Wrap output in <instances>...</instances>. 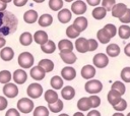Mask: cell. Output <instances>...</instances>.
<instances>
[{"mask_svg": "<svg viewBox=\"0 0 130 116\" xmlns=\"http://www.w3.org/2000/svg\"><path fill=\"white\" fill-rule=\"evenodd\" d=\"M17 18L9 11L0 12V37L12 34L16 31Z\"/></svg>", "mask_w": 130, "mask_h": 116, "instance_id": "1", "label": "cell"}, {"mask_svg": "<svg viewBox=\"0 0 130 116\" xmlns=\"http://www.w3.org/2000/svg\"><path fill=\"white\" fill-rule=\"evenodd\" d=\"M17 61L21 68H30L34 64V56L29 52H22L19 54Z\"/></svg>", "mask_w": 130, "mask_h": 116, "instance_id": "2", "label": "cell"}, {"mask_svg": "<svg viewBox=\"0 0 130 116\" xmlns=\"http://www.w3.org/2000/svg\"><path fill=\"white\" fill-rule=\"evenodd\" d=\"M84 89L88 94H98L103 90V83L99 79H89L84 84Z\"/></svg>", "mask_w": 130, "mask_h": 116, "instance_id": "3", "label": "cell"}, {"mask_svg": "<svg viewBox=\"0 0 130 116\" xmlns=\"http://www.w3.org/2000/svg\"><path fill=\"white\" fill-rule=\"evenodd\" d=\"M17 110L21 113H29L34 110V102L28 98H21L17 102Z\"/></svg>", "mask_w": 130, "mask_h": 116, "instance_id": "4", "label": "cell"}, {"mask_svg": "<svg viewBox=\"0 0 130 116\" xmlns=\"http://www.w3.org/2000/svg\"><path fill=\"white\" fill-rule=\"evenodd\" d=\"M26 94L31 99H38L43 95V88L40 83L32 82L28 85V88L26 90Z\"/></svg>", "mask_w": 130, "mask_h": 116, "instance_id": "5", "label": "cell"}, {"mask_svg": "<svg viewBox=\"0 0 130 116\" xmlns=\"http://www.w3.org/2000/svg\"><path fill=\"white\" fill-rule=\"evenodd\" d=\"M92 63L96 68H105L109 64V57L104 53H98L93 56Z\"/></svg>", "mask_w": 130, "mask_h": 116, "instance_id": "6", "label": "cell"}, {"mask_svg": "<svg viewBox=\"0 0 130 116\" xmlns=\"http://www.w3.org/2000/svg\"><path fill=\"white\" fill-rule=\"evenodd\" d=\"M86 11V4L84 1L77 0L71 4V13H75L76 15H81Z\"/></svg>", "mask_w": 130, "mask_h": 116, "instance_id": "7", "label": "cell"}, {"mask_svg": "<svg viewBox=\"0 0 130 116\" xmlns=\"http://www.w3.org/2000/svg\"><path fill=\"white\" fill-rule=\"evenodd\" d=\"M3 93L7 98H15L18 95V88L15 83H6L3 88Z\"/></svg>", "mask_w": 130, "mask_h": 116, "instance_id": "8", "label": "cell"}, {"mask_svg": "<svg viewBox=\"0 0 130 116\" xmlns=\"http://www.w3.org/2000/svg\"><path fill=\"white\" fill-rule=\"evenodd\" d=\"M12 78L15 83L23 84L27 79V74L23 69H16L12 74Z\"/></svg>", "mask_w": 130, "mask_h": 116, "instance_id": "9", "label": "cell"}, {"mask_svg": "<svg viewBox=\"0 0 130 116\" xmlns=\"http://www.w3.org/2000/svg\"><path fill=\"white\" fill-rule=\"evenodd\" d=\"M60 57L61 59L66 63V64H73L76 61V55L72 52V51H68V50H63L60 51Z\"/></svg>", "mask_w": 130, "mask_h": 116, "instance_id": "10", "label": "cell"}, {"mask_svg": "<svg viewBox=\"0 0 130 116\" xmlns=\"http://www.w3.org/2000/svg\"><path fill=\"white\" fill-rule=\"evenodd\" d=\"M75 49L79 53H86L88 52V42L85 38H77L75 41Z\"/></svg>", "mask_w": 130, "mask_h": 116, "instance_id": "11", "label": "cell"}, {"mask_svg": "<svg viewBox=\"0 0 130 116\" xmlns=\"http://www.w3.org/2000/svg\"><path fill=\"white\" fill-rule=\"evenodd\" d=\"M127 8H128V7H127L126 4H124V3H116L115 6H114L113 9H112V15H113L114 17L121 18V17L124 15V13L126 12Z\"/></svg>", "mask_w": 130, "mask_h": 116, "instance_id": "12", "label": "cell"}, {"mask_svg": "<svg viewBox=\"0 0 130 116\" xmlns=\"http://www.w3.org/2000/svg\"><path fill=\"white\" fill-rule=\"evenodd\" d=\"M80 73H81V76L84 79H91L95 75V68H94V66H92L90 64H87V65H84L81 68Z\"/></svg>", "mask_w": 130, "mask_h": 116, "instance_id": "13", "label": "cell"}, {"mask_svg": "<svg viewBox=\"0 0 130 116\" xmlns=\"http://www.w3.org/2000/svg\"><path fill=\"white\" fill-rule=\"evenodd\" d=\"M87 24H88V22H87V19L85 18V17H83V16H79V17H77L75 20H74V22H73V26H74V28L78 32V33H81V32H83L86 27H87Z\"/></svg>", "mask_w": 130, "mask_h": 116, "instance_id": "14", "label": "cell"}, {"mask_svg": "<svg viewBox=\"0 0 130 116\" xmlns=\"http://www.w3.org/2000/svg\"><path fill=\"white\" fill-rule=\"evenodd\" d=\"M107 99H108V102L112 105V106H115L117 105L121 99H122V95L119 94L117 91L115 90H110L109 93H108V96H107Z\"/></svg>", "mask_w": 130, "mask_h": 116, "instance_id": "15", "label": "cell"}, {"mask_svg": "<svg viewBox=\"0 0 130 116\" xmlns=\"http://www.w3.org/2000/svg\"><path fill=\"white\" fill-rule=\"evenodd\" d=\"M61 76L66 80H72L76 76V71L71 66H65L61 70Z\"/></svg>", "mask_w": 130, "mask_h": 116, "instance_id": "16", "label": "cell"}, {"mask_svg": "<svg viewBox=\"0 0 130 116\" xmlns=\"http://www.w3.org/2000/svg\"><path fill=\"white\" fill-rule=\"evenodd\" d=\"M32 38H34L35 42H36L37 44H39V45H43V44H45V43L49 40L48 34H47L45 31H42V30L37 31V32L35 33V35L32 36Z\"/></svg>", "mask_w": 130, "mask_h": 116, "instance_id": "17", "label": "cell"}, {"mask_svg": "<svg viewBox=\"0 0 130 116\" xmlns=\"http://www.w3.org/2000/svg\"><path fill=\"white\" fill-rule=\"evenodd\" d=\"M29 74H30V76H31L34 79H36V80H42V79L45 77L46 72H45L44 69L41 68L40 66H34V67H31Z\"/></svg>", "mask_w": 130, "mask_h": 116, "instance_id": "18", "label": "cell"}, {"mask_svg": "<svg viewBox=\"0 0 130 116\" xmlns=\"http://www.w3.org/2000/svg\"><path fill=\"white\" fill-rule=\"evenodd\" d=\"M71 16H72V13L69 9H61L59 12H58V20L61 22V23H67L69 22V20L71 19Z\"/></svg>", "mask_w": 130, "mask_h": 116, "instance_id": "19", "label": "cell"}, {"mask_svg": "<svg viewBox=\"0 0 130 116\" xmlns=\"http://www.w3.org/2000/svg\"><path fill=\"white\" fill-rule=\"evenodd\" d=\"M38 12L34 9H29L24 12L23 14V19L26 23H34L38 20Z\"/></svg>", "mask_w": 130, "mask_h": 116, "instance_id": "20", "label": "cell"}, {"mask_svg": "<svg viewBox=\"0 0 130 116\" xmlns=\"http://www.w3.org/2000/svg\"><path fill=\"white\" fill-rule=\"evenodd\" d=\"M14 56V51L10 47H4L0 51V58L3 61H10Z\"/></svg>", "mask_w": 130, "mask_h": 116, "instance_id": "21", "label": "cell"}, {"mask_svg": "<svg viewBox=\"0 0 130 116\" xmlns=\"http://www.w3.org/2000/svg\"><path fill=\"white\" fill-rule=\"evenodd\" d=\"M77 108H78V110H80V112L87 111V110L91 109V104H90V101H89L88 97L80 98L77 102Z\"/></svg>", "mask_w": 130, "mask_h": 116, "instance_id": "22", "label": "cell"}, {"mask_svg": "<svg viewBox=\"0 0 130 116\" xmlns=\"http://www.w3.org/2000/svg\"><path fill=\"white\" fill-rule=\"evenodd\" d=\"M52 22H53V16L49 13H45L38 18V23L43 27H47L51 25Z\"/></svg>", "mask_w": 130, "mask_h": 116, "instance_id": "23", "label": "cell"}, {"mask_svg": "<svg viewBox=\"0 0 130 116\" xmlns=\"http://www.w3.org/2000/svg\"><path fill=\"white\" fill-rule=\"evenodd\" d=\"M61 96L64 100H72L75 96V90L70 85L64 86L61 91Z\"/></svg>", "mask_w": 130, "mask_h": 116, "instance_id": "24", "label": "cell"}, {"mask_svg": "<svg viewBox=\"0 0 130 116\" xmlns=\"http://www.w3.org/2000/svg\"><path fill=\"white\" fill-rule=\"evenodd\" d=\"M44 95H45V100L48 104H53V103L57 102L58 99H59L58 94L53 90H47Z\"/></svg>", "mask_w": 130, "mask_h": 116, "instance_id": "25", "label": "cell"}, {"mask_svg": "<svg viewBox=\"0 0 130 116\" xmlns=\"http://www.w3.org/2000/svg\"><path fill=\"white\" fill-rule=\"evenodd\" d=\"M41 50L46 54H51L56 50V45L52 40H48L45 44L41 45Z\"/></svg>", "mask_w": 130, "mask_h": 116, "instance_id": "26", "label": "cell"}, {"mask_svg": "<svg viewBox=\"0 0 130 116\" xmlns=\"http://www.w3.org/2000/svg\"><path fill=\"white\" fill-rule=\"evenodd\" d=\"M106 52H107V56L117 57L120 54V47L117 44H110L107 46Z\"/></svg>", "mask_w": 130, "mask_h": 116, "instance_id": "27", "label": "cell"}, {"mask_svg": "<svg viewBox=\"0 0 130 116\" xmlns=\"http://www.w3.org/2000/svg\"><path fill=\"white\" fill-rule=\"evenodd\" d=\"M41 68L44 69V71L47 73V72H50L54 69V63L52 60L50 59H42L40 62H39V65Z\"/></svg>", "mask_w": 130, "mask_h": 116, "instance_id": "28", "label": "cell"}, {"mask_svg": "<svg viewBox=\"0 0 130 116\" xmlns=\"http://www.w3.org/2000/svg\"><path fill=\"white\" fill-rule=\"evenodd\" d=\"M32 40H34L32 35L29 32H24L19 37V42L23 46H29L32 43Z\"/></svg>", "mask_w": 130, "mask_h": 116, "instance_id": "29", "label": "cell"}, {"mask_svg": "<svg viewBox=\"0 0 130 116\" xmlns=\"http://www.w3.org/2000/svg\"><path fill=\"white\" fill-rule=\"evenodd\" d=\"M118 35L121 39H128L130 38V26L127 24H122L118 28Z\"/></svg>", "mask_w": 130, "mask_h": 116, "instance_id": "30", "label": "cell"}, {"mask_svg": "<svg viewBox=\"0 0 130 116\" xmlns=\"http://www.w3.org/2000/svg\"><path fill=\"white\" fill-rule=\"evenodd\" d=\"M91 14H92V17L94 18V19H103L105 16H106V14H107V11L105 10V8H103L102 6H98V7H95L93 10H92V12H91Z\"/></svg>", "mask_w": 130, "mask_h": 116, "instance_id": "31", "label": "cell"}, {"mask_svg": "<svg viewBox=\"0 0 130 116\" xmlns=\"http://www.w3.org/2000/svg\"><path fill=\"white\" fill-rule=\"evenodd\" d=\"M73 44L67 40V39H63V40H60L59 43H58V48L60 51H63V50H68V51H72L73 50Z\"/></svg>", "mask_w": 130, "mask_h": 116, "instance_id": "32", "label": "cell"}, {"mask_svg": "<svg viewBox=\"0 0 130 116\" xmlns=\"http://www.w3.org/2000/svg\"><path fill=\"white\" fill-rule=\"evenodd\" d=\"M50 84H51V86H52L53 89H55V90H61V88L63 86V79H62L61 76L55 75V76H53V77L51 78Z\"/></svg>", "mask_w": 130, "mask_h": 116, "instance_id": "33", "label": "cell"}, {"mask_svg": "<svg viewBox=\"0 0 130 116\" xmlns=\"http://www.w3.org/2000/svg\"><path fill=\"white\" fill-rule=\"evenodd\" d=\"M103 30L105 31V33L108 35V37H109L110 39H112L113 37H115L116 34H117V27H116L113 23H108V24H106V25L103 27Z\"/></svg>", "mask_w": 130, "mask_h": 116, "instance_id": "34", "label": "cell"}, {"mask_svg": "<svg viewBox=\"0 0 130 116\" xmlns=\"http://www.w3.org/2000/svg\"><path fill=\"white\" fill-rule=\"evenodd\" d=\"M12 78V74L9 70H2L0 71V83L6 84L9 83Z\"/></svg>", "mask_w": 130, "mask_h": 116, "instance_id": "35", "label": "cell"}, {"mask_svg": "<svg viewBox=\"0 0 130 116\" xmlns=\"http://www.w3.org/2000/svg\"><path fill=\"white\" fill-rule=\"evenodd\" d=\"M48 109L50 111H52L53 113H58L63 109V102L60 99H58L57 102H55L53 104H48Z\"/></svg>", "mask_w": 130, "mask_h": 116, "instance_id": "36", "label": "cell"}, {"mask_svg": "<svg viewBox=\"0 0 130 116\" xmlns=\"http://www.w3.org/2000/svg\"><path fill=\"white\" fill-rule=\"evenodd\" d=\"M63 0H50L49 1V7L53 11H60L63 6Z\"/></svg>", "mask_w": 130, "mask_h": 116, "instance_id": "37", "label": "cell"}, {"mask_svg": "<svg viewBox=\"0 0 130 116\" xmlns=\"http://www.w3.org/2000/svg\"><path fill=\"white\" fill-rule=\"evenodd\" d=\"M111 90H115V91H117L119 94H121L122 96L125 94V92H126V88H125V84L122 82V81H114L113 82V84H112V86H111Z\"/></svg>", "mask_w": 130, "mask_h": 116, "instance_id": "38", "label": "cell"}, {"mask_svg": "<svg viewBox=\"0 0 130 116\" xmlns=\"http://www.w3.org/2000/svg\"><path fill=\"white\" fill-rule=\"evenodd\" d=\"M34 116H49V109L45 106H38L34 110Z\"/></svg>", "mask_w": 130, "mask_h": 116, "instance_id": "39", "label": "cell"}, {"mask_svg": "<svg viewBox=\"0 0 130 116\" xmlns=\"http://www.w3.org/2000/svg\"><path fill=\"white\" fill-rule=\"evenodd\" d=\"M96 37H98V40L102 43V44H108L110 42V38L108 37V35L105 33V31L103 28H101L100 31H98L96 33Z\"/></svg>", "mask_w": 130, "mask_h": 116, "instance_id": "40", "label": "cell"}, {"mask_svg": "<svg viewBox=\"0 0 130 116\" xmlns=\"http://www.w3.org/2000/svg\"><path fill=\"white\" fill-rule=\"evenodd\" d=\"M79 34H80V33H78V32L74 28V26H73L72 24L69 25V26L66 28V36H67L68 38H70V39H75V38L79 37Z\"/></svg>", "mask_w": 130, "mask_h": 116, "instance_id": "41", "label": "cell"}, {"mask_svg": "<svg viewBox=\"0 0 130 116\" xmlns=\"http://www.w3.org/2000/svg\"><path fill=\"white\" fill-rule=\"evenodd\" d=\"M115 4H116L115 0H103L102 1V7L105 8L106 11H112Z\"/></svg>", "mask_w": 130, "mask_h": 116, "instance_id": "42", "label": "cell"}, {"mask_svg": "<svg viewBox=\"0 0 130 116\" xmlns=\"http://www.w3.org/2000/svg\"><path fill=\"white\" fill-rule=\"evenodd\" d=\"M121 78L125 82H130V67H124L121 71Z\"/></svg>", "mask_w": 130, "mask_h": 116, "instance_id": "43", "label": "cell"}, {"mask_svg": "<svg viewBox=\"0 0 130 116\" xmlns=\"http://www.w3.org/2000/svg\"><path fill=\"white\" fill-rule=\"evenodd\" d=\"M113 108H114L117 112H122V111L126 110V108H127V102H126V100H124V99L122 98L121 101H120L117 105L113 106Z\"/></svg>", "mask_w": 130, "mask_h": 116, "instance_id": "44", "label": "cell"}, {"mask_svg": "<svg viewBox=\"0 0 130 116\" xmlns=\"http://www.w3.org/2000/svg\"><path fill=\"white\" fill-rule=\"evenodd\" d=\"M89 101H90V104H91V108H96L100 106L101 104V98L96 95H91L88 97Z\"/></svg>", "mask_w": 130, "mask_h": 116, "instance_id": "45", "label": "cell"}, {"mask_svg": "<svg viewBox=\"0 0 130 116\" xmlns=\"http://www.w3.org/2000/svg\"><path fill=\"white\" fill-rule=\"evenodd\" d=\"M119 19H120V21L123 22L124 24L129 23V22H130V8H127V10H126V12L124 13V15H123L121 18H119Z\"/></svg>", "mask_w": 130, "mask_h": 116, "instance_id": "46", "label": "cell"}, {"mask_svg": "<svg viewBox=\"0 0 130 116\" xmlns=\"http://www.w3.org/2000/svg\"><path fill=\"white\" fill-rule=\"evenodd\" d=\"M87 42H88V51H94V50H96V48H98V42H96V40H94V39H88L87 40Z\"/></svg>", "mask_w": 130, "mask_h": 116, "instance_id": "47", "label": "cell"}, {"mask_svg": "<svg viewBox=\"0 0 130 116\" xmlns=\"http://www.w3.org/2000/svg\"><path fill=\"white\" fill-rule=\"evenodd\" d=\"M5 116H20V113H19L18 110L14 109V108H11V109L7 110Z\"/></svg>", "mask_w": 130, "mask_h": 116, "instance_id": "48", "label": "cell"}, {"mask_svg": "<svg viewBox=\"0 0 130 116\" xmlns=\"http://www.w3.org/2000/svg\"><path fill=\"white\" fill-rule=\"evenodd\" d=\"M7 105H8V102H7L6 98H4V97L0 96V111H2V110H4V109H6Z\"/></svg>", "mask_w": 130, "mask_h": 116, "instance_id": "49", "label": "cell"}, {"mask_svg": "<svg viewBox=\"0 0 130 116\" xmlns=\"http://www.w3.org/2000/svg\"><path fill=\"white\" fill-rule=\"evenodd\" d=\"M13 3L15 6L20 7V6H24L27 3V0H13Z\"/></svg>", "mask_w": 130, "mask_h": 116, "instance_id": "50", "label": "cell"}, {"mask_svg": "<svg viewBox=\"0 0 130 116\" xmlns=\"http://www.w3.org/2000/svg\"><path fill=\"white\" fill-rule=\"evenodd\" d=\"M86 3L89 4L90 6H98L101 3V1L100 0H86Z\"/></svg>", "mask_w": 130, "mask_h": 116, "instance_id": "51", "label": "cell"}, {"mask_svg": "<svg viewBox=\"0 0 130 116\" xmlns=\"http://www.w3.org/2000/svg\"><path fill=\"white\" fill-rule=\"evenodd\" d=\"M6 7H7V2H6V1H2V0H0V12L5 11Z\"/></svg>", "mask_w": 130, "mask_h": 116, "instance_id": "52", "label": "cell"}, {"mask_svg": "<svg viewBox=\"0 0 130 116\" xmlns=\"http://www.w3.org/2000/svg\"><path fill=\"white\" fill-rule=\"evenodd\" d=\"M86 116H101V113L98 111V110H91L87 113Z\"/></svg>", "mask_w": 130, "mask_h": 116, "instance_id": "53", "label": "cell"}, {"mask_svg": "<svg viewBox=\"0 0 130 116\" xmlns=\"http://www.w3.org/2000/svg\"><path fill=\"white\" fill-rule=\"evenodd\" d=\"M124 53H125L126 56L130 57V43H128V44L125 46V48H124Z\"/></svg>", "mask_w": 130, "mask_h": 116, "instance_id": "54", "label": "cell"}, {"mask_svg": "<svg viewBox=\"0 0 130 116\" xmlns=\"http://www.w3.org/2000/svg\"><path fill=\"white\" fill-rule=\"evenodd\" d=\"M6 44V40L3 37H0V48H4V45Z\"/></svg>", "mask_w": 130, "mask_h": 116, "instance_id": "55", "label": "cell"}, {"mask_svg": "<svg viewBox=\"0 0 130 116\" xmlns=\"http://www.w3.org/2000/svg\"><path fill=\"white\" fill-rule=\"evenodd\" d=\"M73 116H84V114L79 111V112H75V113L73 114Z\"/></svg>", "mask_w": 130, "mask_h": 116, "instance_id": "56", "label": "cell"}, {"mask_svg": "<svg viewBox=\"0 0 130 116\" xmlns=\"http://www.w3.org/2000/svg\"><path fill=\"white\" fill-rule=\"evenodd\" d=\"M112 116H124V114L121 113V112H116V113H114Z\"/></svg>", "mask_w": 130, "mask_h": 116, "instance_id": "57", "label": "cell"}, {"mask_svg": "<svg viewBox=\"0 0 130 116\" xmlns=\"http://www.w3.org/2000/svg\"><path fill=\"white\" fill-rule=\"evenodd\" d=\"M59 116H69L68 114H66V113H63V114H60Z\"/></svg>", "mask_w": 130, "mask_h": 116, "instance_id": "58", "label": "cell"}, {"mask_svg": "<svg viewBox=\"0 0 130 116\" xmlns=\"http://www.w3.org/2000/svg\"><path fill=\"white\" fill-rule=\"evenodd\" d=\"M127 116H130V112H129V113H128V114H127Z\"/></svg>", "mask_w": 130, "mask_h": 116, "instance_id": "59", "label": "cell"}]
</instances>
